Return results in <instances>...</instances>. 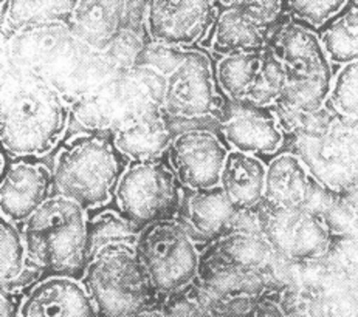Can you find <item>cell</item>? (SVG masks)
I'll return each instance as SVG.
<instances>
[{
  "label": "cell",
  "instance_id": "9",
  "mask_svg": "<svg viewBox=\"0 0 358 317\" xmlns=\"http://www.w3.org/2000/svg\"><path fill=\"white\" fill-rule=\"evenodd\" d=\"M293 154L309 170L315 183L332 193L358 191V122L343 117L324 132L293 138Z\"/></svg>",
  "mask_w": 358,
  "mask_h": 317
},
{
  "label": "cell",
  "instance_id": "3",
  "mask_svg": "<svg viewBox=\"0 0 358 317\" xmlns=\"http://www.w3.org/2000/svg\"><path fill=\"white\" fill-rule=\"evenodd\" d=\"M22 233L31 268L44 277L83 279L89 263V217L81 205L53 193L24 223Z\"/></svg>",
  "mask_w": 358,
  "mask_h": 317
},
{
  "label": "cell",
  "instance_id": "12",
  "mask_svg": "<svg viewBox=\"0 0 358 317\" xmlns=\"http://www.w3.org/2000/svg\"><path fill=\"white\" fill-rule=\"evenodd\" d=\"M219 109L210 57L196 50H188L183 61L166 76L163 112L173 118L202 119Z\"/></svg>",
  "mask_w": 358,
  "mask_h": 317
},
{
  "label": "cell",
  "instance_id": "34",
  "mask_svg": "<svg viewBox=\"0 0 358 317\" xmlns=\"http://www.w3.org/2000/svg\"><path fill=\"white\" fill-rule=\"evenodd\" d=\"M248 317H289L281 304V299L273 297L271 294H264L256 300V304Z\"/></svg>",
  "mask_w": 358,
  "mask_h": 317
},
{
  "label": "cell",
  "instance_id": "20",
  "mask_svg": "<svg viewBox=\"0 0 358 317\" xmlns=\"http://www.w3.org/2000/svg\"><path fill=\"white\" fill-rule=\"evenodd\" d=\"M112 141L129 163L163 160L174 141L168 115L150 112L112 133Z\"/></svg>",
  "mask_w": 358,
  "mask_h": 317
},
{
  "label": "cell",
  "instance_id": "18",
  "mask_svg": "<svg viewBox=\"0 0 358 317\" xmlns=\"http://www.w3.org/2000/svg\"><path fill=\"white\" fill-rule=\"evenodd\" d=\"M318 184L293 152H281L267 164L264 205L279 209L309 207Z\"/></svg>",
  "mask_w": 358,
  "mask_h": 317
},
{
  "label": "cell",
  "instance_id": "1",
  "mask_svg": "<svg viewBox=\"0 0 358 317\" xmlns=\"http://www.w3.org/2000/svg\"><path fill=\"white\" fill-rule=\"evenodd\" d=\"M71 103L62 91L31 68L3 59L2 146L16 158L42 156L66 135Z\"/></svg>",
  "mask_w": 358,
  "mask_h": 317
},
{
  "label": "cell",
  "instance_id": "24",
  "mask_svg": "<svg viewBox=\"0 0 358 317\" xmlns=\"http://www.w3.org/2000/svg\"><path fill=\"white\" fill-rule=\"evenodd\" d=\"M188 221L197 234L213 239L231 225L241 212L236 211L222 187L191 191L188 198Z\"/></svg>",
  "mask_w": 358,
  "mask_h": 317
},
{
  "label": "cell",
  "instance_id": "37",
  "mask_svg": "<svg viewBox=\"0 0 358 317\" xmlns=\"http://www.w3.org/2000/svg\"><path fill=\"white\" fill-rule=\"evenodd\" d=\"M349 196H350V198H352V201H354L355 206H357V209H358V191L349 192Z\"/></svg>",
  "mask_w": 358,
  "mask_h": 317
},
{
  "label": "cell",
  "instance_id": "8",
  "mask_svg": "<svg viewBox=\"0 0 358 317\" xmlns=\"http://www.w3.org/2000/svg\"><path fill=\"white\" fill-rule=\"evenodd\" d=\"M135 249L162 302L183 293L196 280L199 251L176 219L143 228Z\"/></svg>",
  "mask_w": 358,
  "mask_h": 317
},
{
  "label": "cell",
  "instance_id": "27",
  "mask_svg": "<svg viewBox=\"0 0 358 317\" xmlns=\"http://www.w3.org/2000/svg\"><path fill=\"white\" fill-rule=\"evenodd\" d=\"M331 64L346 66L358 59V6L338 14L320 36Z\"/></svg>",
  "mask_w": 358,
  "mask_h": 317
},
{
  "label": "cell",
  "instance_id": "38",
  "mask_svg": "<svg viewBox=\"0 0 358 317\" xmlns=\"http://www.w3.org/2000/svg\"><path fill=\"white\" fill-rule=\"evenodd\" d=\"M355 317H358V314H357V316H355Z\"/></svg>",
  "mask_w": 358,
  "mask_h": 317
},
{
  "label": "cell",
  "instance_id": "2",
  "mask_svg": "<svg viewBox=\"0 0 358 317\" xmlns=\"http://www.w3.org/2000/svg\"><path fill=\"white\" fill-rule=\"evenodd\" d=\"M3 59L45 76L71 104L118 71L106 52L85 45L62 22L13 34L3 40Z\"/></svg>",
  "mask_w": 358,
  "mask_h": 317
},
{
  "label": "cell",
  "instance_id": "29",
  "mask_svg": "<svg viewBox=\"0 0 358 317\" xmlns=\"http://www.w3.org/2000/svg\"><path fill=\"white\" fill-rule=\"evenodd\" d=\"M285 84H287V73H285L282 62L278 59L273 50L267 47L262 53L259 75H257L245 103L259 107H275L282 96Z\"/></svg>",
  "mask_w": 358,
  "mask_h": 317
},
{
  "label": "cell",
  "instance_id": "7",
  "mask_svg": "<svg viewBox=\"0 0 358 317\" xmlns=\"http://www.w3.org/2000/svg\"><path fill=\"white\" fill-rule=\"evenodd\" d=\"M81 283L99 317H135L163 307L137 249L131 244H113L93 256Z\"/></svg>",
  "mask_w": 358,
  "mask_h": 317
},
{
  "label": "cell",
  "instance_id": "33",
  "mask_svg": "<svg viewBox=\"0 0 358 317\" xmlns=\"http://www.w3.org/2000/svg\"><path fill=\"white\" fill-rule=\"evenodd\" d=\"M327 257L348 282L358 290V239L335 237Z\"/></svg>",
  "mask_w": 358,
  "mask_h": 317
},
{
  "label": "cell",
  "instance_id": "16",
  "mask_svg": "<svg viewBox=\"0 0 358 317\" xmlns=\"http://www.w3.org/2000/svg\"><path fill=\"white\" fill-rule=\"evenodd\" d=\"M52 196L53 172L44 164L19 158L2 172L0 217L24 225Z\"/></svg>",
  "mask_w": 358,
  "mask_h": 317
},
{
  "label": "cell",
  "instance_id": "35",
  "mask_svg": "<svg viewBox=\"0 0 358 317\" xmlns=\"http://www.w3.org/2000/svg\"><path fill=\"white\" fill-rule=\"evenodd\" d=\"M24 295L25 294L17 291H2V295H0V317H20Z\"/></svg>",
  "mask_w": 358,
  "mask_h": 317
},
{
  "label": "cell",
  "instance_id": "15",
  "mask_svg": "<svg viewBox=\"0 0 358 317\" xmlns=\"http://www.w3.org/2000/svg\"><path fill=\"white\" fill-rule=\"evenodd\" d=\"M220 133L230 150L256 156L278 154L287 136L273 107L252 103H230L220 121Z\"/></svg>",
  "mask_w": 358,
  "mask_h": 317
},
{
  "label": "cell",
  "instance_id": "28",
  "mask_svg": "<svg viewBox=\"0 0 358 317\" xmlns=\"http://www.w3.org/2000/svg\"><path fill=\"white\" fill-rule=\"evenodd\" d=\"M141 228L134 225L120 211L107 209L89 220V260L104 248L113 244L137 246Z\"/></svg>",
  "mask_w": 358,
  "mask_h": 317
},
{
  "label": "cell",
  "instance_id": "26",
  "mask_svg": "<svg viewBox=\"0 0 358 317\" xmlns=\"http://www.w3.org/2000/svg\"><path fill=\"white\" fill-rule=\"evenodd\" d=\"M0 280L2 291L20 293L24 286L33 283L25 277L28 271V249L24 239V233L19 225L0 217ZM34 285V283H33Z\"/></svg>",
  "mask_w": 358,
  "mask_h": 317
},
{
  "label": "cell",
  "instance_id": "19",
  "mask_svg": "<svg viewBox=\"0 0 358 317\" xmlns=\"http://www.w3.org/2000/svg\"><path fill=\"white\" fill-rule=\"evenodd\" d=\"M127 0H78L70 30L95 52H106L126 24Z\"/></svg>",
  "mask_w": 358,
  "mask_h": 317
},
{
  "label": "cell",
  "instance_id": "31",
  "mask_svg": "<svg viewBox=\"0 0 358 317\" xmlns=\"http://www.w3.org/2000/svg\"><path fill=\"white\" fill-rule=\"evenodd\" d=\"M348 0H287V10L307 27L321 28L343 13Z\"/></svg>",
  "mask_w": 358,
  "mask_h": 317
},
{
  "label": "cell",
  "instance_id": "13",
  "mask_svg": "<svg viewBox=\"0 0 358 317\" xmlns=\"http://www.w3.org/2000/svg\"><path fill=\"white\" fill-rule=\"evenodd\" d=\"M217 14V0H150L149 38L169 47H192L213 31Z\"/></svg>",
  "mask_w": 358,
  "mask_h": 317
},
{
  "label": "cell",
  "instance_id": "10",
  "mask_svg": "<svg viewBox=\"0 0 358 317\" xmlns=\"http://www.w3.org/2000/svg\"><path fill=\"white\" fill-rule=\"evenodd\" d=\"M180 186L169 163H129L115 191L118 211L141 229L173 220L180 207Z\"/></svg>",
  "mask_w": 358,
  "mask_h": 317
},
{
  "label": "cell",
  "instance_id": "6",
  "mask_svg": "<svg viewBox=\"0 0 358 317\" xmlns=\"http://www.w3.org/2000/svg\"><path fill=\"white\" fill-rule=\"evenodd\" d=\"M166 76L143 66L118 70L71 104V115L90 132H110L162 110Z\"/></svg>",
  "mask_w": 358,
  "mask_h": 317
},
{
  "label": "cell",
  "instance_id": "30",
  "mask_svg": "<svg viewBox=\"0 0 358 317\" xmlns=\"http://www.w3.org/2000/svg\"><path fill=\"white\" fill-rule=\"evenodd\" d=\"M327 104L340 117L358 122V59L334 75Z\"/></svg>",
  "mask_w": 358,
  "mask_h": 317
},
{
  "label": "cell",
  "instance_id": "5",
  "mask_svg": "<svg viewBox=\"0 0 358 317\" xmlns=\"http://www.w3.org/2000/svg\"><path fill=\"white\" fill-rule=\"evenodd\" d=\"M129 161L112 140L89 132L70 138L55 158L53 193L67 197L93 211L115 197Z\"/></svg>",
  "mask_w": 358,
  "mask_h": 317
},
{
  "label": "cell",
  "instance_id": "11",
  "mask_svg": "<svg viewBox=\"0 0 358 317\" xmlns=\"http://www.w3.org/2000/svg\"><path fill=\"white\" fill-rule=\"evenodd\" d=\"M256 215L264 239L284 262L320 260L335 242L323 215L310 207L279 209L262 205Z\"/></svg>",
  "mask_w": 358,
  "mask_h": 317
},
{
  "label": "cell",
  "instance_id": "17",
  "mask_svg": "<svg viewBox=\"0 0 358 317\" xmlns=\"http://www.w3.org/2000/svg\"><path fill=\"white\" fill-rule=\"evenodd\" d=\"M20 317H99L81 280L50 276L24 295Z\"/></svg>",
  "mask_w": 358,
  "mask_h": 317
},
{
  "label": "cell",
  "instance_id": "32",
  "mask_svg": "<svg viewBox=\"0 0 358 317\" xmlns=\"http://www.w3.org/2000/svg\"><path fill=\"white\" fill-rule=\"evenodd\" d=\"M219 8H241L264 30H270L287 8V0H217Z\"/></svg>",
  "mask_w": 358,
  "mask_h": 317
},
{
  "label": "cell",
  "instance_id": "21",
  "mask_svg": "<svg viewBox=\"0 0 358 317\" xmlns=\"http://www.w3.org/2000/svg\"><path fill=\"white\" fill-rule=\"evenodd\" d=\"M267 164L261 156L230 150L222 170L220 187L238 212H257L264 205Z\"/></svg>",
  "mask_w": 358,
  "mask_h": 317
},
{
  "label": "cell",
  "instance_id": "22",
  "mask_svg": "<svg viewBox=\"0 0 358 317\" xmlns=\"http://www.w3.org/2000/svg\"><path fill=\"white\" fill-rule=\"evenodd\" d=\"M268 31L241 8H219L213 28V50L220 54L262 52L268 47Z\"/></svg>",
  "mask_w": 358,
  "mask_h": 317
},
{
  "label": "cell",
  "instance_id": "25",
  "mask_svg": "<svg viewBox=\"0 0 358 317\" xmlns=\"http://www.w3.org/2000/svg\"><path fill=\"white\" fill-rule=\"evenodd\" d=\"M264 50L222 54L216 67V82L230 103L247 101L259 75Z\"/></svg>",
  "mask_w": 358,
  "mask_h": 317
},
{
  "label": "cell",
  "instance_id": "36",
  "mask_svg": "<svg viewBox=\"0 0 358 317\" xmlns=\"http://www.w3.org/2000/svg\"><path fill=\"white\" fill-rule=\"evenodd\" d=\"M135 317H177V316L166 311V309H164L163 307H155V308L148 309V311L141 313V314L135 316Z\"/></svg>",
  "mask_w": 358,
  "mask_h": 317
},
{
  "label": "cell",
  "instance_id": "23",
  "mask_svg": "<svg viewBox=\"0 0 358 317\" xmlns=\"http://www.w3.org/2000/svg\"><path fill=\"white\" fill-rule=\"evenodd\" d=\"M78 0H8L2 6V34L8 40L25 28L69 24Z\"/></svg>",
  "mask_w": 358,
  "mask_h": 317
},
{
  "label": "cell",
  "instance_id": "14",
  "mask_svg": "<svg viewBox=\"0 0 358 317\" xmlns=\"http://www.w3.org/2000/svg\"><path fill=\"white\" fill-rule=\"evenodd\" d=\"M228 154L230 149L216 133L205 128H188L174 136L168 163L183 187L205 191L220 186Z\"/></svg>",
  "mask_w": 358,
  "mask_h": 317
},
{
  "label": "cell",
  "instance_id": "4",
  "mask_svg": "<svg viewBox=\"0 0 358 317\" xmlns=\"http://www.w3.org/2000/svg\"><path fill=\"white\" fill-rule=\"evenodd\" d=\"M268 47L287 73L281 99L273 107L278 118L321 112L327 107L334 81L332 64L320 36L303 24H284L271 36Z\"/></svg>",
  "mask_w": 358,
  "mask_h": 317
}]
</instances>
